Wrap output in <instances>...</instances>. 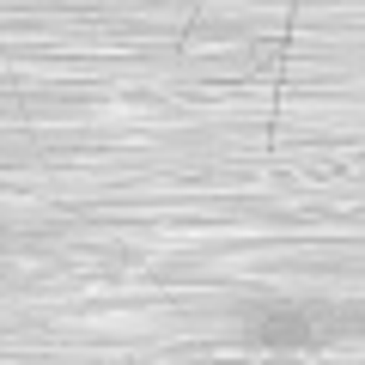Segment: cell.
<instances>
[{
  "instance_id": "1",
  "label": "cell",
  "mask_w": 365,
  "mask_h": 365,
  "mask_svg": "<svg viewBox=\"0 0 365 365\" xmlns=\"http://www.w3.org/2000/svg\"><path fill=\"white\" fill-rule=\"evenodd\" d=\"M256 341H262V347H304V341H311V323H304L299 311L262 317V323H256Z\"/></svg>"
}]
</instances>
